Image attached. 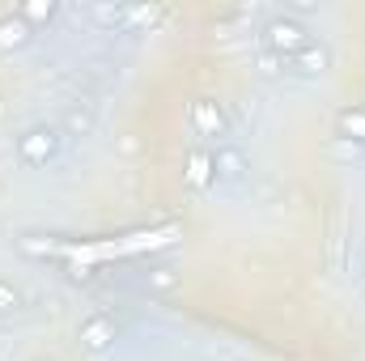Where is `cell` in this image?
<instances>
[{"instance_id":"8992f818","label":"cell","mask_w":365,"mask_h":361,"mask_svg":"<svg viewBox=\"0 0 365 361\" xmlns=\"http://www.w3.org/2000/svg\"><path fill=\"white\" fill-rule=\"evenodd\" d=\"M212 166H217V179H230V183H238L251 171V166H247V153L234 149V145H221V149L212 153Z\"/></svg>"},{"instance_id":"ba28073f","label":"cell","mask_w":365,"mask_h":361,"mask_svg":"<svg viewBox=\"0 0 365 361\" xmlns=\"http://www.w3.org/2000/svg\"><path fill=\"white\" fill-rule=\"evenodd\" d=\"M336 128H340L344 141L365 145V106H344V111L336 115Z\"/></svg>"},{"instance_id":"4fadbf2b","label":"cell","mask_w":365,"mask_h":361,"mask_svg":"<svg viewBox=\"0 0 365 361\" xmlns=\"http://www.w3.org/2000/svg\"><path fill=\"white\" fill-rule=\"evenodd\" d=\"M153 17H158L153 4H145V9H128V21H153Z\"/></svg>"},{"instance_id":"6da1fadb","label":"cell","mask_w":365,"mask_h":361,"mask_svg":"<svg viewBox=\"0 0 365 361\" xmlns=\"http://www.w3.org/2000/svg\"><path fill=\"white\" fill-rule=\"evenodd\" d=\"M264 43H268V51H276L280 60H293V56L306 51L314 39H310V30H306L297 17H272V21L264 26Z\"/></svg>"},{"instance_id":"30bf717a","label":"cell","mask_w":365,"mask_h":361,"mask_svg":"<svg viewBox=\"0 0 365 361\" xmlns=\"http://www.w3.org/2000/svg\"><path fill=\"white\" fill-rule=\"evenodd\" d=\"M289 64H297L302 73H323V68H327V51L310 43V47H306V51H297V56H293Z\"/></svg>"},{"instance_id":"3957f363","label":"cell","mask_w":365,"mask_h":361,"mask_svg":"<svg viewBox=\"0 0 365 361\" xmlns=\"http://www.w3.org/2000/svg\"><path fill=\"white\" fill-rule=\"evenodd\" d=\"M187 119H191V132L204 136V141H217V136H225V128H230L221 102H212V98H195L191 111H187Z\"/></svg>"},{"instance_id":"277c9868","label":"cell","mask_w":365,"mask_h":361,"mask_svg":"<svg viewBox=\"0 0 365 361\" xmlns=\"http://www.w3.org/2000/svg\"><path fill=\"white\" fill-rule=\"evenodd\" d=\"M115 336H119V327H115V319H110V315H90V319L81 323V332H77V340H81L90 353L110 349V345H115Z\"/></svg>"},{"instance_id":"5bb4252c","label":"cell","mask_w":365,"mask_h":361,"mask_svg":"<svg viewBox=\"0 0 365 361\" xmlns=\"http://www.w3.org/2000/svg\"><path fill=\"white\" fill-rule=\"evenodd\" d=\"M38 361H51V357H38Z\"/></svg>"},{"instance_id":"52a82bcc","label":"cell","mask_w":365,"mask_h":361,"mask_svg":"<svg viewBox=\"0 0 365 361\" xmlns=\"http://www.w3.org/2000/svg\"><path fill=\"white\" fill-rule=\"evenodd\" d=\"M30 34H34V26H30V21H21L17 13L0 17V51H17V47H26V43H30Z\"/></svg>"},{"instance_id":"7a4b0ae2","label":"cell","mask_w":365,"mask_h":361,"mask_svg":"<svg viewBox=\"0 0 365 361\" xmlns=\"http://www.w3.org/2000/svg\"><path fill=\"white\" fill-rule=\"evenodd\" d=\"M56 153H60V132H56V128H30V132L17 141V158H21L26 166H47Z\"/></svg>"},{"instance_id":"7c38bea8","label":"cell","mask_w":365,"mask_h":361,"mask_svg":"<svg viewBox=\"0 0 365 361\" xmlns=\"http://www.w3.org/2000/svg\"><path fill=\"white\" fill-rule=\"evenodd\" d=\"M17 302H21V298H17V289L0 280V310H17Z\"/></svg>"},{"instance_id":"9c48e42d","label":"cell","mask_w":365,"mask_h":361,"mask_svg":"<svg viewBox=\"0 0 365 361\" xmlns=\"http://www.w3.org/2000/svg\"><path fill=\"white\" fill-rule=\"evenodd\" d=\"M21 21H30V26H38V21H51L56 13H60V4L56 0H26V4H17L13 9Z\"/></svg>"},{"instance_id":"8fae6325","label":"cell","mask_w":365,"mask_h":361,"mask_svg":"<svg viewBox=\"0 0 365 361\" xmlns=\"http://www.w3.org/2000/svg\"><path fill=\"white\" fill-rule=\"evenodd\" d=\"M93 17L102 26H128V9L123 4H93Z\"/></svg>"},{"instance_id":"5b68a950","label":"cell","mask_w":365,"mask_h":361,"mask_svg":"<svg viewBox=\"0 0 365 361\" xmlns=\"http://www.w3.org/2000/svg\"><path fill=\"white\" fill-rule=\"evenodd\" d=\"M182 175H187V183H191L195 191L212 187V183H217V166H212V149H204V145H200V149H191V153H187V171H182Z\"/></svg>"}]
</instances>
